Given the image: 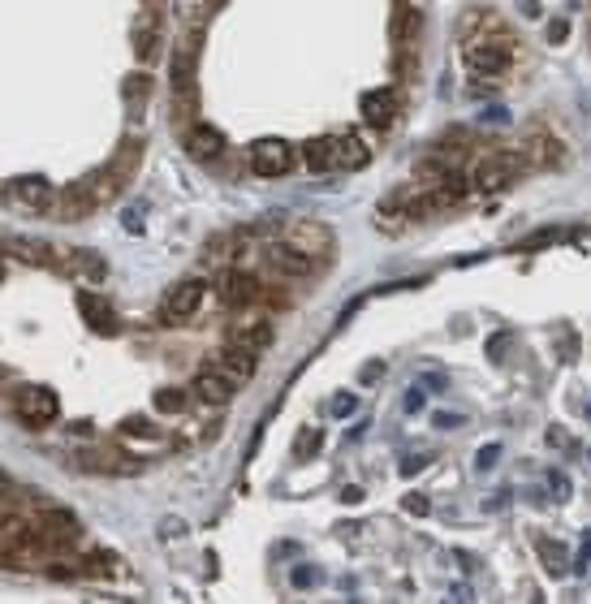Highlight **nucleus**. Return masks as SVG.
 I'll list each match as a JSON object with an SVG mask.
<instances>
[{
	"mask_svg": "<svg viewBox=\"0 0 591 604\" xmlns=\"http://www.w3.org/2000/svg\"><path fill=\"white\" fill-rule=\"evenodd\" d=\"M4 199H9L13 208H22V212H48L52 203H56V191H52L48 177L26 173V177H13V182L4 186Z\"/></svg>",
	"mask_w": 591,
	"mask_h": 604,
	"instance_id": "1",
	"label": "nucleus"
},
{
	"mask_svg": "<svg viewBox=\"0 0 591 604\" xmlns=\"http://www.w3.org/2000/svg\"><path fill=\"white\" fill-rule=\"evenodd\" d=\"M264 259H268V268L276 276H285V281H302V276L316 272V255H307L294 242H272L268 251H264Z\"/></svg>",
	"mask_w": 591,
	"mask_h": 604,
	"instance_id": "2",
	"label": "nucleus"
},
{
	"mask_svg": "<svg viewBox=\"0 0 591 604\" xmlns=\"http://www.w3.org/2000/svg\"><path fill=\"white\" fill-rule=\"evenodd\" d=\"M250 169L259 173V177H285V173L294 169V147L285 143V139H259V143L250 147Z\"/></svg>",
	"mask_w": 591,
	"mask_h": 604,
	"instance_id": "3",
	"label": "nucleus"
},
{
	"mask_svg": "<svg viewBox=\"0 0 591 604\" xmlns=\"http://www.w3.org/2000/svg\"><path fill=\"white\" fill-rule=\"evenodd\" d=\"M56 411H61V402H56V393L44 385H26L18 388V414H22L30 428H44V423H52L56 419Z\"/></svg>",
	"mask_w": 591,
	"mask_h": 604,
	"instance_id": "4",
	"label": "nucleus"
},
{
	"mask_svg": "<svg viewBox=\"0 0 591 604\" xmlns=\"http://www.w3.org/2000/svg\"><path fill=\"white\" fill-rule=\"evenodd\" d=\"M203 293L207 285L198 281V276H186V281H177L169 293H165V319L177 324V319H190L198 311V302H203Z\"/></svg>",
	"mask_w": 591,
	"mask_h": 604,
	"instance_id": "5",
	"label": "nucleus"
},
{
	"mask_svg": "<svg viewBox=\"0 0 591 604\" xmlns=\"http://www.w3.org/2000/svg\"><path fill=\"white\" fill-rule=\"evenodd\" d=\"M195 393L207 402V406H224V402H233V393H238V385L224 376L221 367H203L195 376Z\"/></svg>",
	"mask_w": 591,
	"mask_h": 604,
	"instance_id": "6",
	"label": "nucleus"
},
{
	"mask_svg": "<svg viewBox=\"0 0 591 604\" xmlns=\"http://www.w3.org/2000/svg\"><path fill=\"white\" fill-rule=\"evenodd\" d=\"M255 367H259V354H255L250 345H242V341H233V345L221 354V371L233 380V385H247L250 376H255Z\"/></svg>",
	"mask_w": 591,
	"mask_h": 604,
	"instance_id": "7",
	"label": "nucleus"
},
{
	"mask_svg": "<svg viewBox=\"0 0 591 604\" xmlns=\"http://www.w3.org/2000/svg\"><path fill=\"white\" fill-rule=\"evenodd\" d=\"M518 169H522L518 156H493V160H484V165L475 169V186H479V191H501Z\"/></svg>",
	"mask_w": 591,
	"mask_h": 604,
	"instance_id": "8",
	"label": "nucleus"
},
{
	"mask_svg": "<svg viewBox=\"0 0 591 604\" xmlns=\"http://www.w3.org/2000/svg\"><path fill=\"white\" fill-rule=\"evenodd\" d=\"M467 65L475 73H484V78H493V73H505L510 52H505V44H475V48L467 52Z\"/></svg>",
	"mask_w": 591,
	"mask_h": 604,
	"instance_id": "9",
	"label": "nucleus"
},
{
	"mask_svg": "<svg viewBox=\"0 0 591 604\" xmlns=\"http://www.w3.org/2000/svg\"><path fill=\"white\" fill-rule=\"evenodd\" d=\"M186 151H190L195 160H216V156L224 151V134L216 130V125H203V121H198L195 130L186 134Z\"/></svg>",
	"mask_w": 591,
	"mask_h": 604,
	"instance_id": "10",
	"label": "nucleus"
},
{
	"mask_svg": "<svg viewBox=\"0 0 591 604\" xmlns=\"http://www.w3.org/2000/svg\"><path fill=\"white\" fill-rule=\"evenodd\" d=\"M255 293H259V285H255V276H247V272H224L221 276L224 307H247V302H255Z\"/></svg>",
	"mask_w": 591,
	"mask_h": 604,
	"instance_id": "11",
	"label": "nucleus"
},
{
	"mask_svg": "<svg viewBox=\"0 0 591 604\" xmlns=\"http://www.w3.org/2000/svg\"><path fill=\"white\" fill-rule=\"evenodd\" d=\"M393 113H397V96L389 91V87H376V91L363 96V117H367L371 125H389Z\"/></svg>",
	"mask_w": 591,
	"mask_h": 604,
	"instance_id": "12",
	"label": "nucleus"
},
{
	"mask_svg": "<svg viewBox=\"0 0 591 604\" xmlns=\"http://www.w3.org/2000/svg\"><path fill=\"white\" fill-rule=\"evenodd\" d=\"M302 160H307V169H316V173L337 169V139H311V143L302 147Z\"/></svg>",
	"mask_w": 591,
	"mask_h": 604,
	"instance_id": "13",
	"label": "nucleus"
},
{
	"mask_svg": "<svg viewBox=\"0 0 591 604\" xmlns=\"http://www.w3.org/2000/svg\"><path fill=\"white\" fill-rule=\"evenodd\" d=\"M78 311L87 315V324H96L99 333H117V324H113V307L96 298V293H78Z\"/></svg>",
	"mask_w": 591,
	"mask_h": 604,
	"instance_id": "14",
	"label": "nucleus"
},
{
	"mask_svg": "<svg viewBox=\"0 0 591 604\" xmlns=\"http://www.w3.org/2000/svg\"><path fill=\"white\" fill-rule=\"evenodd\" d=\"M91 208H96V194H91V186H74V191L61 194V220L91 217Z\"/></svg>",
	"mask_w": 591,
	"mask_h": 604,
	"instance_id": "15",
	"label": "nucleus"
},
{
	"mask_svg": "<svg viewBox=\"0 0 591 604\" xmlns=\"http://www.w3.org/2000/svg\"><path fill=\"white\" fill-rule=\"evenodd\" d=\"M371 160L367 143L359 139V134H345V139H337V169H363Z\"/></svg>",
	"mask_w": 591,
	"mask_h": 604,
	"instance_id": "16",
	"label": "nucleus"
},
{
	"mask_svg": "<svg viewBox=\"0 0 591 604\" xmlns=\"http://www.w3.org/2000/svg\"><path fill=\"white\" fill-rule=\"evenodd\" d=\"M294 246H302L307 255H324V251H333V238H328V229H320V225H298Z\"/></svg>",
	"mask_w": 591,
	"mask_h": 604,
	"instance_id": "17",
	"label": "nucleus"
},
{
	"mask_svg": "<svg viewBox=\"0 0 591 604\" xmlns=\"http://www.w3.org/2000/svg\"><path fill=\"white\" fill-rule=\"evenodd\" d=\"M122 96H125V104H134V108H139V104L151 96V78L148 73H130V78H125V87H122Z\"/></svg>",
	"mask_w": 591,
	"mask_h": 604,
	"instance_id": "18",
	"label": "nucleus"
},
{
	"mask_svg": "<svg viewBox=\"0 0 591 604\" xmlns=\"http://www.w3.org/2000/svg\"><path fill=\"white\" fill-rule=\"evenodd\" d=\"M9 246H13V255H18V259H26V264H56V255H44V251H48V246H39V242H9Z\"/></svg>",
	"mask_w": 591,
	"mask_h": 604,
	"instance_id": "19",
	"label": "nucleus"
},
{
	"mask_svg": "<svg viewBox=\"0 0 591 604\" xmlns=\"http://www.w3.org/2000/svg\"><path fill=\"white\" fill-rule=\"evenodd\" d=\"M134 52H139V56H151V52H156V22H151V18H139V22H134Z\"/></svg>",
	"mask_w": 591,
	"mask_h": 604,
	"instance_id": "20",
	"label": "nucleus"
},
{
	"mask_svg": "<svg viewBox=\"0 0 591 604\" xmlns=\"http://www.w3.org/2000/svg\"><path fill=\"white\" fill-rule=\"evenodd\" d=\"M156 411L160 414H182L186 411V393H182V388H160V393H156Z\"/></svg>",
	"mask_w": 591,
	"mask_h": 604,
	"instance_id": "21",
	"label": "nucleus"
},
{
	"mask_svg": "<svg viewBox=\"0 0 591 604\" xmlns=\"http://www.w3.org/2000/svg\"><path fill=\"white\" fill-rule=\"evenodd\" d=\"M320 445H324V432L320 428H307V432L294 440V454L298 458H316V454H320Z\"/></svg>",
	"mask_w": 591,
	"mask_h": 604,
	"instance_id": "22",
	"label": "nucleus"
},
{
	"mask_svg": "<svg viewBox=\"0 0 591 604\" xmlns=\"http://www.w3.org/2000/svg\"><path fill=\"white\" fill-rule=\"evenodd\" d=\"M70 264L78 268V272H82V276H104V259H99V255H91V251H74V255H70Z\"/></svg>",
	"mask_w": 591,
	"mask_h": 604,
	"instance_id": "23",
	"label": "nucleus"
},
{
	"mask_svg": "<svg viewBox=\"0 0 591 604\" xmlns=\"http://www.w3.org/2000/svg\"><path fill=\"white\" fill-rule=\"evenodd\" d=\"M540 553L548 557V570H553V574H561V570H566V549H561V544H553V540H540Z\"/></svg>",
	"mask_w": 591,
	"mask_h": 604,
	"instance_id": "24",
	"label": "nucleus"
},
{
	"mask_svg": "<svg viewBox=\"0 0 591 604\" xmlns=\"http://www.w3.org/2000/svg\"><path fill=\"white\" fill-rule=\"evenodd\" d=\"M397 35H401V39H415V35H419V13H415V9H406V13L397 18Z\"/></svg>",
	"mask_w": 591,
	"mask_h": 604,
	"instance_id": "25",
	"label": "nucleus"
},
{
	"mask_svg": "<svg viewBox=\"0 0 591 604\" xmlns=\"http://www.w3.org/2000/svg\"><path fill=\"white\" fill-rule=\"evenodd\" d=\"M354 406H359V402H354V393H337V397L328 402L333 419H345V414H354Z\"/></svg>",
	"mask_w": 591,
	"mask_h": 604,
	"instance_id": "26",
	"label": "nucleus"
},
{
	"mask_svg": "<svg viewBox=\"0 0 591 604\" xmlns=\"http://www.w3.org/2000/svg\"><path fill=\"white\" fill-rule=\"evenodd\" d=\"M423 466H432V458H427V454H410V458L401 462V480H410V475H419Z\"/></svg>",
	"mask_w": 591,
	"mask_h": 604,
	"instance_id": "27",
	"label": "nucleus"
},
{
	"mask_svg": "<svg viewBox=\"0 0 591 604\" xmlns=\"http://www.w3.org/2000/svg\"><path fill=\"white\" fill-rule=\"evenodd\" d=\"M496 458H501V445H484V449H479V458H475V466H479V471H493Z\"/></svg>",
	"mask_w": 591,
	"mask_h": 604,
	"instance_id": "28",
	"label": "nucleus"
},
{
	"mask_svg": "<svg viewBox=\"0 0 591 604\" xmlns=\"http://www.w3.org/2000/svg\"><path fill=\"white\" fill-rule=\"evenodd\" d=\"M544 480H548V488H553V497H557V501H561V497H570V483H566V475H561V471H548Z\"/></svg>",
	"mask_w": 591,
	"mask_h": 604,
	"instance_id": "29",
	"label": "nucleus"
},
{
	"mask_svg": "<svg viewBox=\"0 0 591 604\" xmlns=\"http://www.w3.org/2000/svg\"><path fill=\"white\" fill-rule=\"evenodd\" d=\"M561 234H553V229H544V234H536V238H527L518 251H540V246H548V242H557Z\"/></svg>",
	"mask_w": 591,
	"mask_h": 604,
	"instance_id": "30",
	"label": "nucleus"
},
{
	"mask_svg": "<svg viewBox=\"0 0 591 604\" xmlns=\"http://www.w3.org/2000/svg\"><path fill=\"white\" fill-rule=\"evenodd\" d=\"M122 225L130 229V234H143V208H125Z\"/></svg>",
	"mask_w": 591,
	"mask_h": 604,
	"instance_id": "31",
	"label": "nucleus"
},
{
	"mask_svg": "<svg viewBox=\"0 0 591 604\" xmlns=\"http://www.w3.org/2000/svg\"><path fill=\"white\" fill-rule=\"evenodd\" d=\"M566 35H570V22H566V18H553V22H548V39H553V44H561Z\"/></svg>",
	"mask_w": 591,
	"mask_h": 604,
	"instance_id": "32",
	"label": "nucleus"
},
{
	"mask_svg": "<svg viewBox=\"0 0 591 604\" xmlns=\"http://www.w3.org/2000/svg\"><path fill=\"white\" fill-rule=\"evenodd\" d=\"M122 432H130V436H156V432L148 428V423H143V419H125Z\"/></svg>",
	"mask_w": 591,
	"mask_h": 604,
	"instance_id": "33",
	"label": "nucleus"
},
{
	"mask_svg": "<svg viewBox=\"0 0 591 604\" xmlns=\"http://www.w3.org/2000/svg\"><path fill=\"white\" fill-rule=\"evenodd\" d=\"M160 532L169 535V540H177V535H186V523H182V518H165V527H160Z\"/></svg>",
	"mask_w": 591,
	"mask_h": 604,
	"instance_id": "34",
	"label": "nucleus"
},
{
	"mask_svg": "<svg viewBox=\"0 0 591 604\" xmlns=\"http://www.w3.org/2000/svg\"><path fill=\"white\" fill-rule=\"evenodd\" d=\"M406 509H410V514H427V497H419V492H415V497H406Z\"/></svg>",
	"mask_w": 591,
	"mask_h": 604,
	"instance_id": "35",
	"label": "nucleus"
},
{
	"mask_svg": "<svg viewBox=\"0 0 591 604\" xmlns=\"http://www.w3.org/2000/svg\"><path fill=\"white\" fill-rule=\"evenodd\" d=\"M406 411L410 414L423 411V388H410V393H406Z\"/></svg>",
	"mask_w": 591,
	"mask_h": 604,
	"instance_id": "36",
	"label": "nucleus"
},
{
	"mask_svg": "<svg viewBox=\"0 0 591 604\" xmlns=\"http://www.w3.org/2000/svg\"><path fill=\"white\" fill-rule=\"evenodd\" d=\"M342 501H345V506H359V501H363V488H354V483H350V488H342Z\"/></svg>",
	"mask_w": 591,
	"mask_h": 604,
	"instance_id": "37",
	"label": "nucleus"
},
{
	"mask_svg": "<svg viewBox=\"0 0 591 604\" xmlns=\"http://www.w3.org/2000/svg\"><path fill=\"white\" fill-rule=\"evenodd\" d=\"M18 488H13V480H9V471H0V501H9Z\"/></svg>",
	"mask_w": 591,
	"mask_h": 604,
	"instance_id": "38",
	"label": "nucleus"
},
{
	"mask_svg": "<svg viewBox=\"0 0 591 604\" xmlns=\"http://www.w3.org/2000/svg\"><path fill=\"white\" fill-rule=\"evenodd\" d=\"M518 13H522V18H540V4H536V0H518Z\"/></svg>",
	"mask_w": 591,
	"mask_h": 604,
	"instance_id": "39",
	"label": "nucleus"
},
{
	"mask_svg": "<svg viewBox=\"0 0 591 604\" xmlns=\"http://www.w3.org/2000/svg\"><path fill=\"white\" fill-rule=\"evenodd\" d=\"M436 428H462V414H436Z\"/></svg>",
	"mask_w": 591,
	"mask_h": 604,
	"instance_id": "40",
	"label": "nucleus"
},
{
	"mask_svg": "<svg viewBox=\"0 0 591 604\" xmlns=\"http://www.w3.org/2000/svg\"><path fill=\"white\" fill-rule=\"evenodd\" d=\"M484 121H488V125H501V121H510V113H505V108H488Z\"/></svg>",
	"mask_w": 591,
	"mask_h": 604,
	"instance_id": "41",
	"label": "nucleus"
}]
</instances>
